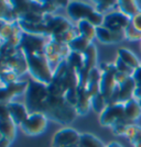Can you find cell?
<instances>
[{"instance_id": "6da1fadb", "label": "cell", "mask_w": 141, "mask_h": 147, "mask_svg": "<svg viewBox=\"0 0 141 147\" xmlns=\"http://www.w3.org/2000/svg\"><path fill=\"white\" fill-rule=\"evenodd\" d=\"M42 113H44L49 120L63 125H67L75 121L78 117L76 109L64 97H54L50 94L43 105Z\"/></svg>"}, {"instance_id": "7a4b0ae2", "label": "cell", "mask_w": 141, "mask_h": 147, "mask_svg": "<svg viewBox=\"0 0 141 147\" xmlns=\"http://www.w3.org/2000/svg\"><path fill=\"white\" fill-rule=\"evenodd\" d=\"M28 63V73L31 78L40 84L49 86L53 78L54 68L51 66L44 52L25 55Z\"/></svg>"}, {"instance_id": "3957f363", "label": "cell", "mask_w": 141, "mask_h": 147, "mask_svg": "<svg viewBox=\"0 0 141 147\" xmlns=\"http://www.w3.org/2000/svg\"><path fill=\"white\" fill-rule=\"evenodd\" d=\"M50 92L48 86L35 80H29V86L25 93V104L29 113L42 112L43 105L49 98Z\"/></svg>"}, {"instance_id": "277c9868", "label": "cell", "mask_w": 141, "mask_h": 147, "mask_svg": "<svg viewBox=\"0 0 141 147\" xmlns=\"http://www.w3.org/2000/svg\"><path fill=\"white\" fill-rule=\"evenodd\" d=\"M98 68L101 71V78L99 81L100 93L103 94L107 104H109L112 102V98L118 88L115 78L117 68L114 63H100Z\"/></svg>"}, {"instance_id": "5b68a950", "label": "cell", "mask_w": 141, "mask_h": 147, "mask_svg": "<svg viewBox=\"0 0 141 147\" xmlns=\"http://www.w3.org/2000/svg\"><path fill=\"white\" fill-rule=\"evenodd\" d=\"M69 88L68 81V64L67 61L64 59L59 64V66L54 69L52 81L48 86L51 96L54 97H64V94Z\"/></svg>"}, {"instance_id": "8992f818", "label": "cell", "mask_w": 141, "mask_h": 147, "mask_svg": "<svg viewBox=\"0 0 141 147\" xmlns=\"http://www.w3.org/2000/svg\"><path fill=\"white\" fill-rule=\"evenodd\" d=\"M49 119L42 112L30 113L23 123L19 126L25 135L29 136H37L46 131Z\"/></svg>"}, {"instance_id": "52a82bcc", "label": "cell", "mask_w": 141, "mask_h": 147, "mask_svg": "<svg viewBox=\"0 0 141 147\" xmlns=\"http://www.w3.org/2000/svg\"><path fill=\"white\" fill-rule=\"evenodd\" d=\"M123 120H127L125 115V105L119 102L107 104L105 110L99 114V124L104 127L111 129L116 123Z\"/></svg>"}, {"instance_id": "ba28073f", "label": "cell", "mask_w": 141, "mask_h": 147, "mask_svg": "<svg viewBox=\"0 0 141 147\" xmlns=\"http://www.w3.org/2000/svg\"><path fill=\"white\" fill-rule=\"evenodd\" d=\"M95 11L96 10L92 3L86 1H68L66 7L68 19L75 24L82 20H88Z\"/></svg>"}, {"instance_id": "9c48e42d", "label": "cell", "mask_w": 141, "mask_h": 147, "mask_svg": "<svg viewBox=\"0 0 141 147\" xmlns=\"http://www.w3.org/2000/svg\"><path fill=\"white\" fill-rule=\"evenodd\" d=\"M44 23L48 28L50 36L61 35L75 26V23L72 22L68 18H65L60 14H55V13L54 14H45Z\"/></svg>"}, {"instance_id": "30bf717a", "label": "cell", "mask_w": 141, "mask_h": 147, "mask_svg": "<svg viewBox=\"0 0 141 147\" xmlns=\"http://www.w3.org/2000/svg\"><path fill=\"white\" fill-rule=\"evenodd\" d=\"M80 134L82 133L73 127H69V126L62 127L53 135L51 145L52 147H68L78 145Z\"/></svg>"}, {"instance_id": "8fae6325", "label": "cell", "mask_w": 141, "mask_h": 147, "mask_svg": "<svg viewBox=\"0 0 141 147\" xmlns=\"http://www.w3.org/2000/svg\"><path fill=\"white\" fill-rule=\"evenodd\" d=\"M48 40H49V37L22 33L20 49L25 53V55L39 53V52H44L45 45L48 43Z\"/></svg>"}, {"instance_id": "7c38bea8", "label": "cell", "mask_w": 141, "mask_h": 147, "mask_svg": "<svg viewBox=\"0 0 141 147\" xmlns=\"http://www.w3.org/2000/svg\"><path fill=\"white\" fill-rule=\"evenodd\" d=\"M29 86V81L18 80L13 84L0 87V104H7L13 101L17 96L25 94Z\"/></svg>"}, {"instance_id": "4fadbf2b", "label": "cell", "mask_w": 141, "mask_h": 147, "mask_svg": "<svg viewBox=\"0 0 141 147\" xmlns=\"http://www.w3.org/2000/svg\"><path fill=\"white\" fill-rule=\"evenodd\" d=\"M17 125L9 117L6 105L0 104V136L12 143L17 136Z\"/></svg>"}, {"instance_id": "5bb4252c", "label": "cell", "mask_w": 141, "mask_h": 147, "mask_svg": "<svg viewBox=\"0 0 141 147\" xmlns=\"http://www.w3.org/2000/svg\"><path fill=\"white\" fill-rule=\"evenodd\" d=\"M130 23L131 19L120 11L115 10L105 16L103 25L110 31H125L128 28V25H130Z\"/></svg>"}, {"instance_id": "9a60e30c", "label": "cell", "mask_w": 141, "mask_h": 147, "mask_svg": "<svg viewBox=\"0 0 141 147\" xmlns=\"http://www.w3.org/2000/svg\"><path fill=\"white\" fill-rule=\"evenodd\" d=\"M96 38L101 44H117L126 40L125 31H110L104 25L96 28Z\"/></svg>"}, {"instance_id": "2e32d148", "label": "cell", "mask_w": 141, "mask_h": 147, "mask_svg": "<svg viewBox=\"0 0 141 147\" xmlns=\"http://www.w3.org/2000/svg\"><path fill=\"white\" fill-rule=\"evenodd\" d=\"M3 105H6V109L8 111L9 117H11V120L16 123L17 126H20L23 123V121L28 117V115L30 114L25 103L17 102V101H11L9 103L3 104Z\"/></svg>"}, {"instance_id": "e0dca14e", "label": "cell", "mask_w": 141, "mask_h": 147, "mask_svg": "<svg viewBox=\"0 0 141 147\" xmlns=\"http://www.w3.org/2000/svg\"><path fill=\"white\" fill-rule=\"evenodd\" d=\"M136 86L137 85H136L135 80L132 79V77L129 78L125 84L118 86L111 103H114V102L125 103V102L129 101L130 99H132L134 98V92H135Z\"/></svg>"}, {"instance_id": "ac0fdd59", "label": "cell", "mask_w": 141, "mask_h": 147, "mask_svg": "<svg viewBox=\"0 0 141 147\" xmlns=\"http://www.w3.org/2000/svg\"><path fill=\"white\" fill-rule=\"evenodd\" d=\"M92 108L91 104V98L88 97L84 87H78L77 88V101L75 104V109L77 112V115L84 117L88 113L89 109Z\"/></svg>"}, {"instance_id": "d6986e66", "label": "cell", "mask_w": 141, "mask_h": 147, "mask_svg": "<svg viewBox=\"0 0 141 147\" xmlns=\"http://www.w3.org/2000/svg\"><path fill=\"white\" fill-rule=\"evenodd\" d=\"M125 105V115L130 123L138 121L141 117V103L135 98L123 103Z\"/></svg>"}, {"instance_id": "ffe728a7", "label": "cell", "mask_w": 141, "mask_h": 147, "mask_svg": "<svg viewBox=\"0 0 141 147\" xmlns=\"http://www.w3.org/2000/svg\"><path fill=\"white\" fill-rule=\"evenodd\" d=\"M117 10L130 19H132L136 14L140 12L138 1H135V0H119V1H117Z\"/></svg>"}, {"instance_id": "44dd1931", "label": "cell", "mask_w": 141, "mask_h": 147, "mask_svg": "<svg viewBox=\"0 0 141 147\" xmlns=\"http://www.w3.org/2000/svg\"><path fill=\"white\" fill-rule=\"evenodd\" d=\"M117 57H119L123 63H126L128 66L134 69H137L141 66V61L137 57L132 51L126 47H120L117 51Z\"/></svg>"}, {"instance_id": "7402d4cb", "label": "cell", "mask_w": 141, "mask_h": 147, "mask_svg": "<svg viewBox=\"0 0 141 147\" xmlns=\"http://www.w3.org/2000/svg\"><path fill=\"white\" fill-rule=\"evenodd\" d=\"M0 19L1 22H8V23H13L18 21V17L13 10L11 1L2 0L0 2Z\"/></svg>"}, {"instance_id": "603a6c76", "label": "cell", "mask_w": 141, "mask_h": 147, "mask_svg": "<svg viewBox=\"0 0 141 147\" xmlns=\"http://www.w3.org/2000/svg\"><path fill=\"white\" fill-rule=\"evenodd\" d=\"M22 33V30L17 22L13 23H8V22H1V28H0V37L1 42H6L10 37H12L16 34Z\"/></svg>"}, {"instance_id": "cb8c5ba5", "label": "cell", "mask_w": 141, "mask_h": 147, "mask_svg": "<svg viewBox=\"0 0 141 147\" xmlns=\"http://www.w3.org/2000/svg\"><path fill=\"white\" fill-rule=\"evenodd\" d=\"M83 55H84V61H85L84 68H85L86 70L91 71L93 68L97 67L96 64H97L98 54H97V47L95 46V44H91L89 47L83 53Z\"/></svg>"}, {"instance_id": "d4e9b609", "label": "cell", "mask_w": 141, "mask_h": 147, "mask_svg": "<svg viewBox=\"0 0 141 147\" xmlns=\"http://www.w3.org/2000/svg\"><path fill=\"white\" fill-rule=\"evenodd\" d=\"M76 26L78 29L80 36L89 40L91 42H93V40L96 37V26L93 25L88 20H82L80 22H77Z\"/></svg>"}, {"instance_id": "484cf974", "label": "cell", "mask_w": 141, "mask_h": 147, "mask_svg": "<svg viewBox=\"0 0 141 147\" xmlns=\"http://www.w3.org/2000/svg\"><path fill=\"white\" fill-rule=\"evenodd\" d=\"M78 145L80 147H106L104 142L91 133H82Z\"/></svg>"}, {"instance_id": "4316f807", "label": "cell", "mask_w": 141, "mask_h": 147, "mask_svg": "<svg viewBox=\"0 0 141 147\" xmlns=\"http://www.w3.org/2000/svg\"><path fill=\"white\" fill-rule=\"evenodd\" d=\"M93 6L95 8V10L97 12L101 13L103 16H106L108 13L115 11V8L117 7V1L112 0H98V1H94Z\"/></svg>"}, {"instance_id": "83f0119b", "label": "cell", "mask_w": 141, "mask_h": 147, "mask_svg": "<svg viewBox=\"0 0 141 147\" xmlns=\"http://www.w3.org/2000/svg\"><path fill=\"white\" fill-rule=\"evenodd\" d=\"M93 42H91L89 40H87L85 37L78 35L77 37H75L71 43L68 44L69 49L72 52H76V53H84L86 49L89 47V45L92 44Z\"/></svg>"}, {"instance_id": "f1b7e54d", "label": "cell", "mask_w": 141, "mask_h": 147, "mask_svg": "<svg viewBox=\"0 0 141 147\" xmlns=\"http://www.w3.org/2000/svg\"><path fill=\"white\" fill-rule=\"evenodd\" d=\"M67 63L69 66H72L74 69L78 70L84 68V55L82 53H76V52H71L69 56L67 57Z\"/></svg>"}, {"instance_id": "f546056e", "label": "cell", "mask_w": 141, "mask_h": 147, "mask_svg": "<svg viewBox=\"0 0 141 147\" xmlns=\"http://www.w3.org/2000/svg\"><path fill=\"white\" fill-rule=\"evenodd\" d=\"M91 104H92L93 110L98 114H100L105 110V108L107 107V102H106V100H105V98L100 92L96 93L95 96H93L91 98Z\"/></svg>"}, {"instance_id": "4dcf8cb0", "label": "cell", "mask_w": 141, "mask_h": 147, "mask_svg": "<svg viewBox=\"0 0 141 147\" xmlns=\"http://www.w3.org/2000/svg\"><path fill=\"white\" fill-rule=\"evenodd\" d=\"M19 80V76L16 73H13L11 70H6V69H1V86H6L10 85Z\"/></svg>"}, {"instance_id": "1f68e13d", "label": "cell", "mask_w": 141, "mask_h": 147, "mask_svg": "<svg viewBox=\"0 0 141 147\" xmlns=\"http://www.w3.org/2000/svg\"><path fill=\"white\" fill-rule=\"evenodd\" d=\"M125 36H126V40H128V41L141 42V32H139V31L137 30L131 23L125 30Z\"/></svg>"}, {"instance_id": "d6a6232c", "label": "cell", "mask_w": 141, "mask_h": 147, "mask_svg": "<svg viewBox=\"0 0 141 147\" xmlns=\"http://www.w3.org/2000/svg\"><path fill=\"white\" fill-rule=\"evenodd\" d=\"M130 124H132V123H130L128 120H123V121L116 123L111 127V133L114 135H116V136H125L127 127H128Z\"/></svg>"}, {"instance_id": "836d02e7", "label": "cell", "mask_w": 141, "mask_h": 147, "mask_svg": "<svg viewBox=\"0 0 141 147\" xmlns=\"http://www.w3.org/2000/svg\"><path fill=\"white\" fill-rule=\"evenodd\" d=\"M114 64H115V66H116L118 71L126 74V75H128V76H130V77H132V75H134V73H135V69L131 68L130 66H128L126 63H123L119 57H117Z\"/></svg>"}, {"instance_id": "e575fe53", "label": "cell", "mask_w": 141, "mask_h": 147, "mask_svg": "<svg viewBox=\"0 0 141 147\" xmlns=\"http://www.w3.org/2000/svg\"><path fill=\"white\" fill-rule=\"evenodd\" d=\"M130 144L132 147H141V126L139 125L137 134L135 135V137L132 140H130Z\"/></svg>"}, {"instance_id": "d590c367", "label": "cell", "mask_w": 141, "mask_h": 147, "mask_svg": "<svg viewBox=\"0 0 141 147\" xmlns=\"http://www.w3.org/2000/svg\"><path fill=\"white\" fill-rule=\"evenodd\" d=\"M115 78H116L117 85H118V86H120V85L125 84V82H126L129 78H131V77L128 76V75H126V74L120 73V71H118V70H117L116 75H115Z\"/></svg>"}, {"instance_id": "8d00e7d4", "label": "cell", "mask_w": 141, "mask_h": 147, "mask_svg": "<svg viewBox=\"0 0 141 147\" xmlns=\"http://www.w3.org/2000/svg\"><path fill=\"white\" fill-rule=\"evenodd\" d=\"M131 24L134 25L139 32H141V11L131 19Z\"/></svg>"}, {"instance_id": "74e56055", "label": "cell", "mask_w": 141, "mask_h": 147, "mask_svg": "<svg viewBox=\"0 0 141 147\" xmlns=\"http://www.w3.org/2000/svg\"><path fill=\"white\" fill-rule=\"evenodd\" d=\"M132 79L135 80L137 86H141V66L135 69V73L132 75Z\"/></svg>"}, {"instance_id": "f35d334b", "label": "cell", "mask_w": 141, "mask_h": 147, "mask_svg": "<svg viewBox=\"0 0 141 147\" xmlns=\"http://www.w3.org/2000/svg\"><path fill=\"white\" fill-rule=\"evenodd\" d=\"M134 98L138 101H141V86H136L135 92H134Z\"/></svg>"}, {"instance_id": "ab89813d", "label": "cell", "mask_w": 141, "mask_h": 147, "mask_svg": "<svg viewBox=\"0 0 141 147\" xmlns=\"http://www.w3.org/2000/svg\"><path fill=\"white\" fill-rule=\"evenodd\" d=\"M1 137V136H0ZM11 145V142H9L8 140H6L5 137H1L0 138V147H10Z\"/></svg>"}, {"instance_id": "60d3db41", "label": "cell", "mask_w": 141, "mask_h": 147, "mask_svg": "<svg viewBox=\"0 0 141 147\" xmlns=\"http://www.w3.org/2000/svg\"><path fill=\"white\" fill-rule=\"evenodd\" d=\"M106 147H123L120 143H118V142H110L109 144H107Z\"/></svg>"}, {"instance_id": "b9f144b4", "label": "cell", "mask_w": 141, "mask_h": 147, "mask_svg": "<svg viewBox=\"0 0 141 147\" xmlns=\"http://www.w3.org/2000/svg\"><path fill=\"white\" fill-rule=\"evenodd\" d=\"M138 5H139V8H140V11H141V1H138Z\"/></svg>"}, {"instance_id": "7bdbcfd3", "label": "cell", "mask_w": 141, "mask_h": 147, "mask_svg": "<svg viewBox=\"0 0 141 147\" xmlns=\"http://www.w3.org/2000/svg\"><path fill=\"white\" fill-rule=\"evenodd\" d=\"M68 147H80V145H73V146H68Z\"/></svg>"}, {"instance_id": "ee69618b", "label": "cell", "mask_w": 141, "mask_h": 147, "mask_svg": "<svg viewBox=\"0 0 141 147\" xmlns=\"http://www.w3.org/2000/svg\"><path fill=\"white\" fill-rule=\"evenodd\" d=\"M140 49H141V42H140Z\"/></svg>"}]
</instances>
